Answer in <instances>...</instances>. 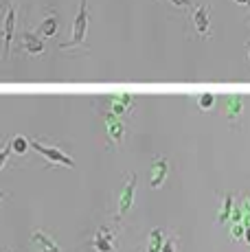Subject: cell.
Returning <instances> with one entry per match:
<instances>
[{"instance_id":"obj_1","label":"cell","mask_w":250,"mask_h":252,"mask_svg":"<svg viewBox=\"0 0 250 252\" xmlns=\"http://www.w3.org/2000/svg\"><path fill=\"white\" fill-rule=\"evenodd\" d=\"M86 31H88V0L79 2V13H77L75 22H73V35H70L68 44H62V48H70L77 46L86 40Z\"/></svg>"},{"instance_id":"obj_20","label":"cell","mask_w":250,"mask_h":252,"mask_svg":"<svg viewBox=\"0 0 250 252\" xmlns=\"http://www.w3.org/2000/svg\"><path fill=\"white\" fill-rule=\"evenodd\" d=\"M9 152H11V145H4V147L0 149V169H2V164L7 162V158H9Z\"/></svg>"},{"instance_id":"obj_11","label":"cell","mask_w":250,"mask_h":252,"mask_svg":"<svg viewBox=\"0 0 250 252\" xmlns=\"http://www.w3.org/2000/svg\"><path fill=\"white\" fill-rule=\"evenodd\" d=\"M242 110H244L242 96H230V99H226V116H228L230 121H237Z\"/></svg>"},{"instance_id":"obj_24","label":"cell","mask_w":250,"mask_h":252,"mask_svg":"<svg viewBox=\"0 0 250 252\" xmlns=\"http://www.w3.org/2000/svg\"><path fill=\"white\" fill-rule=\"evenodd\" d=\"M246 4H248V7H250V0H246Z\"/></svg>"},{"instance_id":"obj_4","label":"cell","mask_w":250,"mask_h":252,"mask_svg":"<svg viewBox=\"0 0 250 252\" xmlns=\"http://www.w3.org/2000/svg\"><path fill=\"white\" fill-rule=\"evenodd\" d=\"M13 31H16V9L9 7L7 18L2 24V37H4V57L11 55V42H13Z\"/></svg>"},{"instance_id":"obj_7","label":"cell","mask_w":250,"mask_h":252,"mask_svg":"<svg viewBox=\"0 0 250 252\" xmlns=\"http://www.w3.org/2000/svg\"><path fill=\"white\" fill-rule=\"evenodd\" d=\"M167 171H169V162H167L165 156L156 158L152 162V187L154 189H160L162 182L167 180Z\"/></svg>"},{"instance_id":"obj_19","label":"cell","mask_w":250,"mask_h":252,"mask_svg":"<svg viewBox=\"0 0 250 252\" xmlns=\"http://www.w3.org/2000/svg\"><path fill=\"white\" fill-rule=\"evenodd\" d=\"M160 252H176V237H171V239H167L165 244H162Z\"/></svg>"},{"instance_id":"obj_10","label":"cell","mask_w":250,"mask_h":252,"mask_svg":"<svg viewBox=\"0 0 250 252\" xmlns=\"http://www.w3.org/2000/svg\"><path fill=\"white\" fill-rule=\"evenodd\" d=\"M132 105V96L129 94H119V96H110V110L114 116H121L129 110Z\"/></svg>"},{"instance_id":"obj_6","label":"cell","mask_w":250,"mask_h":252,"mask_svg":"<svg viewBox=\"0 0 250 252\" xmlns=\"http://www.w3.org/2000/svg\"><path fill=\"white\" fill-rule=\"evenodd\" d=\"M134 191H136V176L129 173V180L121 193V200H119V217L129 211V206H132V202H134Z\"/></svg>"},{"instance_id":"obj_16","label":"cell","mask_w":250,"mask_h":252,"mask_svg":"<svg viewBox=\"0 0 250 252\" xmlns=\"http://www.w3.org/2000/svg\"><path fill=\"white\" fill-rule=\"evenodd\" d=\"M160 248H162V230L154 228L150 235V252H160Z\"/></svg>"},{"instance_id":"obj_3","label":"cell","mask_w":250,"mask_h":252,"mask_svg":"<svg viewBox=\"0 0 250 252\" xmlns=\"http://www.w3.org/2000/svg\"><path fill=\"white\" fill-rule=\"evenodd\" d=\"M193 24H195L198 35H202V37H209L211 35V9H209V4H202V7L195 9Z\"/></svg>"},{"instance_id":"obj_13","label":"cell","mask_w":250,"mask_h":252,"mask_svg":"<svg viewBox=\"0 0 250 252\" xmlns=\"http://www.w3.org/2000/svg\"><path fill=\"white\" fill-rule=\"evenodd\" d=\"M60 31V22H57V16H49L40 27V35L42 37H53Z\"/></svg>"},{"instance_id":"obj_17","label":"cell","mask_w":250,"mask_h":252,"mask_svg":"<svg viewBox=\"0 0 250 252\" xmlns=\"http://www.w3.org/2000/svg\"><path fill=\"white\" fill-rule=\"evenodd\" d=\"M9 145H11V149H13L16 154H25L27 149L31 147V143H29V140H27L25 136H13V138H11V143H9Z\"/></svg>"},{"instance_id":"obj_9","label":"cell","mask_w":250,"mask_h":252,"mask_svg":"<svg viewBox=\"0 0 250 252\" xmlns=\"http://www.w3.org/2000/svg\"><path fill=\"white\" fill-rule=\"evenodd\" d=\"M31 241L37 246V250H42V252H60V248H57V244L51 239L46 232H42V230H35L31 235Z\"/></svg>"},{"instance_id":"obj_14","label":"cell","mask_w":250,"mask_h":252,"mask_svg":"<svg viewBox=\"0 0 250 252\" xmlns=\"http://www.w3.org/2000/svg\"><path fill=\"white\" fill-rule=\"evenodd\" d=\"M195 103H198V108L202 110V112H209V110H213V105H215L213 92H202V94H198Z\"/></svg>"},{"instance_id":"obj_23","label":"cell","mask_w":250,"mask_h":252,"mask_svg":"<svg viewBox=\"0 0 250 252\" xmlns=\"http://www.w3.org/2000/svg\"><path fill=\"white\" fill-rule=\"evenodd\" d=\"M235 2H237V4H246V0H235Z\"/></svg>"},{"instance_id":"obj_15","label":"cell","mask_w":250,"mask_h":252,"mask_svg":"<svg viewBox=\"0 0 250 252\" xmlns=\"http://www.w3.org/2000/svg\"><path fill=\"white\" fill-rule=\"evenodd\" d=\"M230 213H233V195H226L222 202V208H219V221L222 224L230 220Z\"/></svg>"},{"instance_id":"obj_8","label":"cell","mask_w":250,"mask_h":252,"mask_svg":"<svg viewBox=\"0 0 250 252\" xmlns=\"http://www.w3.org/2000/svg\"><path fill=\"white\" fill-rule=\"evenodd\" d=\"M22 46H25V51L29 55H40V53H44V40H42V35L31 33V31H27L25 35H22Z\"/></svg>"},{"instance_id":"obj_21","label":"cell","mask_w":250,"mask_h":252,"mask_svg":"<svg viewBox=\"0 0 250 252\" xmlns=\"http://www.w3.org/2000/svg\"><path fill=\"white\" fill-rule=\"evenodd\" d=\"M174 7H178V9H187L191 4V0H169Z\"/></svg>"},{"instance_id":"obj_2","label":"cell","mask_w":250,"mask_h":252,"mask_svg":"<svg viewBox=\"0 0 250 252\" xmlns=\"http://www.w3.org/2000/svg\"><path fill=\"white\" fill-rule=\"evenodd\" d=\"M31 147L35 149L37 154H42V156H44L49 162L64 164V167H75V160L70 156H66V154L62 152L60 147H49V145H42V143H37V140H33Z\"/></svg>"},{"instance_id":"obj_18","label":"cell","mask_w":250,"mask_h":252,"mask_svg":"<svg viewBox=\"0 0 250 252\" xmlns=\"http://www.w3.org/2000/svg\"><path fill=\"white\" fill-rule=\"evenodd\" d=\"M244 232H246V224H235L233 226V239H244Z\"/></svg>"},{"instance_id":"obj_5","label":"cell","mask_w":250,"mask_h":252,"mask_svg":"<svg viewBox=\"0 0 250 252\" xmlns=\"http://www.w3.org/2000/svg\"><path fill=\"white\" fill-rule=\"evenodd\" d=\"M93 248L97 252H114V232L101 226L93 237Z\"/></svg>"},{"instance_id":"obj_12","label":"cell","mask_w":250,"mask_h":252,"mask_svg":"<svg viewBox=\"0 0 250 252\" xmlns=\"http://www.w3.org/2000/svg\"><path fill=\"white\" fill-rule=\"evenodd\" d=\"M123 132H125V127H123V123L121 121H117V116H108V134H110V138L114 140V143H119L123 136Z\"/></svg>"},{"instance_id":"obj_22","label":"cell","mask_w":250,"mask_h":252,"mask_svg":"<svg viewBox=\"0 0 250 252\" xmlns=\"http://www.w3.org/2000/svg\"><path fill=\"white\" fill-rule=\"evenodd\" d=\"M244 239L250 244V224H246V232H244Z\"/></svg>"},{"instance_id":"obj_25","label":"cell","mask_w":250,"mask_h":252,"mask_svg":"<svg viewBox=\"0 0 250 252\" xmlns=\"http://www.w3.org/2000/svg\"><path fill=\"white\" fill-rule=\"evenodd\" d=\"M248 55H250V46H248Z\"/></svg>"},{"instance_id":"obj_26","label":"cell","mask_w":250,"mask_h":252,"mask_svg":"<svg viewBox=\"0 0 250 252\" xmlns=\"http://www.w3.org/2000/svg\"><path fill=\"white\" fill-rule=\"evenodd\" d=\"M0 33H2V27H0Z\"/></svg>"},{"instance_id":"obj_27","label":"cell","mask_w":250,"mask_h":252,"mask_svg":"<svg viewBox=\"0 0 250 252\" xmlns=\"http://www.w3.org/2000/svg\"><path fill=\"white\" fill-rule=\"evenodd\" d=\"M0 197H2V193H0Z\"/></svg>"}]
</instances>
